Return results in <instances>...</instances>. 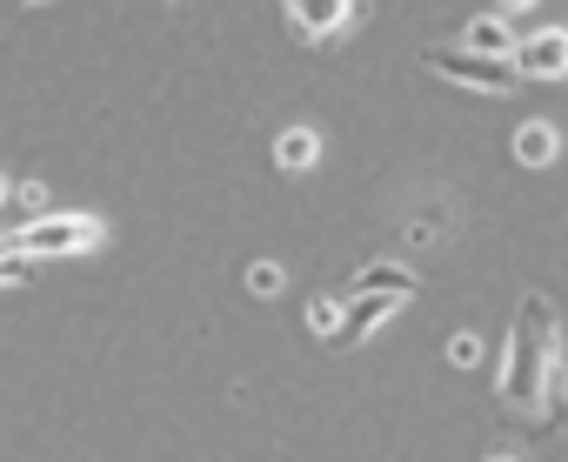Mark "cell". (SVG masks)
I'll return each instance as SVG.
<instances>
[{"label":"cell","instance_id":"cell-3","mask_svg":"<svg viewBox=\"0 0 568 462\" xmlns=\"http://www.w3.org/2000/svg\"><path fill=\"white\" fill-rule=\"evenodd\" d=\"M422 68H428V74H442V81H455V88H468V94H515V88H521V74H515V61H508V54L422 48Z\"/></svg>","mask_w":568,"mask_h":462},{"label":"cell","instance_id":"cell-8","mask_svg":"<svg viewBox=\"0 0 568 462\" xmlns=\"http://www.w3.org/2000/svg\"><path fill=\"white\" fill-rule=\"evenodd\" d=\"M274 161L288 168V174H295V168H315V161H322V134H315V128H281V134H274Z\"/></svg>","mask_w":568,"mask_h":462},{"label":"cell","instance_id":"cell-10","mask_svg":"<svg viewBox=\"0 0 568 462\" xmlns=\"http://www.w3.org/2000/svg\"><path fill=\"white\" fill-rule=\"evenodd\" d=\"M462 48H475V54H515V34H508L501 14H475V21L462 28Z\"/></svg>","mask_w":568,"mask_h":462},{"label":"cell","instance_id":"cell-7","mask_svg":"<svg viewBox=\"0 0 568 462\" xmlns=\"http://www.w3.org/2000/svg\"><path fill=\"white\" fill-rule=\"evenodd\" d=\"M342 295H348V302H355V295H402V302H408V295H415V269H408V262H362Z\"/></svg>","mask_w":568,"mask_h":462},{"label":"cell","instance_id":"cell-2","mask_svg":"<svg viewBox=\"0 0 568 462\" xmlns=\"http://www.w3.org/2000/svg\"><path fill=\"white\" fill-rule=\"evenodd\" d=\"M108 242V228L94 221V214H34L28 228H14L8 235V249L14 255H94Z\"/></svg>","mask_w":568,"mask_h":462},{"label":"cell","instance_id":"cell-12","mask_svg":"<svg viewBox=\"0 0 568 462\" xmlns=\"http://www.w3.org/2000/svg\"><path fill=\"white\" fill-rule=\"evenodd\" d=\"M308 329H315V335H328V342L342 335V315H335V295H315V302H308Z\"/></svg>","mask_w":568,"mask_h":462},{"label":"cell","instance_id":"cell-4","mask_svg":"<svg viewBox=\"0 0 568 462\" xmlns=\"http://www.w3.org/2000/svg\"><path fill=\"white\" fill-rule=\"evenodd\" d=\"M281 8H288V21H295V34H302V41L328 48V41H342V34L355 28L362 0H281Z\"/></svg>","mask_w":568,"mask_h":462},{"label":"cell","instance_id":"cell-6","mask_svg":"<svg viewBox=\"0 0 568 462\" xmlns=\"http://www.w3.org/2000/svg\"><path fill=\"white\" fill-rule=\"evenodd\" d=\"M402 315V295H355L348 302V322H342V335H335V349H362L382 322H395Z\"/></svg>","mask_w":568,"mask_h":462},{"label":"cell","instance_id":"cell-14","mask_svg":"<svg viewBox=\"0 0 568 462\" xmlns=\"http://www.w3.org/2000/svg\"><path fill=\"white\" fill-rule=\"evenodd\" d=\"M495 8H501V14H521V8H528V0H495Z\"/></svg>","mask_w":568,"mask_h":462},{"label":"cell","instance_id":"cell-9","mask_svg":"<svg viewBox=\"0 0 568 462\" xmlns=\"http://www.w3.org/2000/svg\"><path fill=\"white\" fill-rule=\"evenodd\" d=\"M555 148H561V134H555L548 121H521V128H515V161H521V168H548Z\"/></svg>","mask_w":568,"mask_h":462},{"label":"cell","instance_id":"cell-5","mask_svg":"<svg viewBox=\"0 0 568 462\" xmlns=\"http://www.w3.org/2000/svg\"><path fill=\"white\" fill-rule=\"evenodd\" d=\"M508 61H515L521 81H561V74H568V28H535V34H521Z\"/></svg>","mask_w":568,"mask_h":462},{"label":"cell","instance_id":"cell-13","mask_svg":"<svg viewBox=\"0 0 568 462\" xmlns=\"http://www.w3.org/2000/svg\"><path fill=\"white\" fill-rule=\"evenodd\" d=\"M247 289H254V295H274V289H281V269H274V262H254V269H247Z\"/></svg>","mask_w":568,"mask_h":462},{"label":"cell","instance_id":"cell-11","mask_svg":"<svg viewBox=\"0 0 568 462\" xmlns=\"http://www.w3.org/2000/svg\"><path fill=\"white\" fill-rule=\"evenodd\" d=\"M21 282H34V262H28V255H14V249H8V235H0V289H21Z\"/></svg>","mask_w":568,"mask_h":462},{"label":"cell","instance_id":"cell-17","mask_svg":"<svg viewBox=\"0 0 568 462\" xmlns=\"http://www.w3.org/2000/svg\"><path fill=\"white\" fill-rule=\"evenodd\" d=\"M488 462H515V455H488Z\"/></svg>","mask_w":568,"mask_h":462},{"label":"cell","instance_id":"cell-15","mask_svg":"<svg viewBox=\"0 0 568 462\" xmlns=\"http://www.w3.org/2000/svg\"><path fill=\"white\" fill-rule=\"evenodd\" d=\"M8 194H14V181H8V174H0V201H8Z\"/></svg>","mask_w":568,"mask_h":462},{"label":"cell","instance_id":"cell-1","mask_svg":"<svg viewBox=\"0 0 568 462\" xmlns=\"http://www.w3.org/2000/svg\"><path fill=\"white\" fill-rule=\"evenodd\" d=\"M495 402L528 435H555L568 422V342H561V309L541 289H528L508 315Z\"/></svg>","mask_w":568,"mask_h":462},{"label":"cell","instance_id":"cell-16","mask_svg":"<svg viewBox=\"0 0 568 462\" xmlns=\"http://www.w3.org/2000/svg\"><path fill=\"white\" fill-rule=\"evenodd\" d=\"M14 8H48V0H14Z\"/></svg>","mask_w":568,"mask_h":462}]
</instances>
